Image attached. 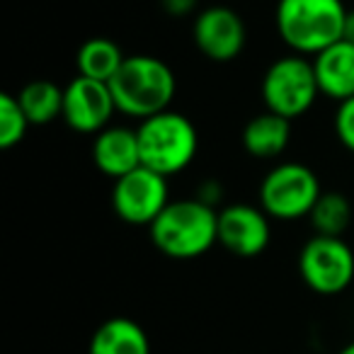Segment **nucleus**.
Segmentation results:
<instances>
[{"mask_svg":"<svg viewBox=\"0 0 354 354\" xmlns=\"http://www.w3.org/2000/svg\"><path fill=\"white\" fill-rule=\"evenodd\" d=\"M17 100L32 127H44L64 114V88L51 80H32L17 93Z\"/></svg>","mask_w":354,"mask_h":354,"instance_id":"nucleus-17","label":"nucleus"},{"mask_svg":"<svg viewBox=\"0 0 354 354\" xmlns=\"http://www.w3.org/2000/svg\"><path fill=\"white\" fill-rule=\"evenodd\" d=\"M30 127L32 124L27 119L25 109H22L20 100H17V95H0V148L10 151L17 143H22Z\"/></svg>","mask_w":354,"mask_h":354,"instance_id":"nucleus-19","label":"nucleus"},{"mask_svg":"<svg viewBox=\"0 0 354 354\" xmlns=\"http://www.w3.org/2000/svg\"><path fill=\"white\" fill-rule=\"evenodd\" d=\"M342 39H347V41H352V44H354V10H349V12H347V20H344Z\"/></svg>","mask_w":354,"mask_h":354,"instance_id":"nucleus-22","label":"nucleus"},{"mask_svg":"<svg viewBox=\"0 0 354 354\" xmlns=\"http://www.w3.org/2000/svg\"><path fill=\"white\" fill-rule=\"evenodd\" d=\"M192 39L209 61L228 64L245 49L248 30L233 8L212 6L197 12L192 22Z\"/></svg>","mask_w":354,"mask_h":354,"instance_id":"nucleus-9","label":"nucleus"},{"mask_svg":"<svg viewBox=\"0 0 354 354\" xmlns=\"http://www.w3.org/2000/svg\"><path fill=\"white\" fill-rule=\"evenodd\" d=\"M260 93L267 112L279 114L289 122L304 117L320 97L313 61L299 54L277 59L265 71Z\"/></svg>","mask_w":354,"mask_h":354,"instance_id":"nucleus-5","label":"nucleus"},{"mask_svg":"<svg viewBox=\"0 0 354 354\" xmlns=\"http://www.w3.org/2000/svg\"><path fill=\"white\" fill-rule=\"evenodd\" d=\"M272 241L270 216L262 207L231 204L218 212V245L236 257H257Z\"/></svg>","mask_w":354,"mask_h":354,"instance_id":"nucleus-11","label":"nucleus"},{"mask_svg":"<svg viewBox=\"0 0 354 354\" xmlns=\"http://www.w3.org/2000/svg\"><path fill=\"white\" fill-rule=\"evenodd\" d=\"M347 8L342 0H279L274 10L277 35L299 56H318L342 39Z\"/></svg>","mask_w":354,"mask_h":354,"instance_id":"nucleus-2","label":"nucleus"},{"mask_svg":"<svg viewBox=\"0 0 354 354\" xmlns=\"http://www.w3.org/2000/svg\"><path fill=\"white\" fill-rule=\"evenodd\" d=\"M117 112L129 119H143L170 109L177 93V78L172 68L158 56H127L122 68L109 80Z\"/></svg>","mask_w":354,"mask_h":354,"instance_id":"nucleus-1","label":"nucleus"},{"mask_svg":"<svg viewBox=\"0 0 354 354\" xmlns=\"http://www.w3.org/2000/svg\"><path fill=\"white\" fill-rule=\"evenodd\" d=\"M315 80L323 97H330L335 102L354 97V44L347 39L335 41L318 56H313Z\"/></svg>","mask_w":354,"mask_h":354,"instance_id":"nucleus-13","label":"nucleus"},{"mask_svg":"<svg viewBox=\"0 0 354 354\" xmlns=\"http://www.w3.org/2000/svg\"><path fill=\"white\" fill-rule=\"evenodd\" d=\"M112 114H117L109 83L75 75L64 88V122L75 133H95L109 127Z\"/></svg>","mask_w":354,"mask_h":354,"instance_id":"nucleus-10","label":"nucleus"},{"mask_svg":"<svg viewBox=\"0 0 354 354\" xmlns=\"http://www.w3.org/2000/svg\"><path fill=\"white\" fill-rule=\"evenodd\" d=\"M170 204L167 197V177L136 167L129 175L114 180L112 209L124 223L131 226H151Z\"/></svg>","mask_w":354,"mask_h":354,"instance_id":"nucleus-8","label":"nucleus"},{"mask_svg":"<svg viewBox=\"0 0 354 354\" xmlns=\"http://www.w3.org/2000/svg\"><path fill=\"white\" fill-rule=\"evenodd\" d=\"M124 59L117 41L107 39V37H93V39L83 41L75 54V68L78 75L90 80H100V83H109L122 68Z\"/></svg>","mask_w":354,"mask_h":354,"instance_id":"nucleus-16","label":"nucleus"},{"mask_svg":"<svg viewBox=\"0 0 354 354\" xmlns=\"http://www.w3.org/2000/svg\"><path fill=\"white\" fill-rule=\"evenodd\" d=\"M93 162L102 175L119 180L136 167H141V148H138V133L131 127L109 124L107 129L95 136L93 141Z\"/></svg>","mask_w":354,"mask_h":354,"instance_id":"nucleus-12","label":"nucleus"},{"mask_svg":"<svg viewBox=\"0 0 354 354\" xmlns=\"http://www.w3.org/2000/svg\"><path fill=\"white\" fill-rule=\"evenodd\" d=\"M136 133L138 148H141V165L167 180L187 170L197 158V127L183 112L165 109L160 114H153L138 122Z\"/></svg>","mask_w":354,"mask_h":354,"instance_id":"nucleus-4","label":"nucleus"},{"mask_svg":"<svg viewBox=\"0 0 354 354\" xmlns=\"http://www.w3.org/2000/svg\"><path fill=\"white\" fill-rule=\"evenodd\" d=\"M291 141V122L274 112L252 117L243 129V148L257 160H274Z\"/></svg>","mask_w":354,"mask_h":354,"instance_id":"nucleus-14","label":"nucleus"},{"mask_svg":"<svg viewBox=\"0 0 354 354\" xmlns=\"http://www.w3.org/2000/svg\"><path fill=\"white\" fill-rule=\"evenodd\" d=\"M299 274L315 294H342L354 281V250L342 238L313 236L301 248Z\"/></svg>","mask_w":354,"mask_h":354,"instance_id":"nucleus-7","label":"nucleus"},{"mask_svg":"<svg viewBox=\"0 0 354 354\" xmlns=\"http://www.w3.org/2000/svg\"><path fill=\"white\" fill-rule=\"evenodd\" d=\"M151 241L165 257L194 260L218 243V212L202 199H177L148 226Z\"/></svg>","mask_w":354,"mask_h":354,"instance_id":"nucleus-3","label":"nucleus"},{"mask_svg":"<svg viewBox=\"0 0 354 354\" xmlns=\"http://www.w3.org/2000/svg\"><path fill=\"white\" fill-rule=\"evenodd\" d=\"M335 133H337V141L349 153H354V97L337 104V112H335Z\"/></svg>","mask_w":354,"mask_h":354,"instance_id":"nucleus-20","label":"nucleus"},{"mask_svg":"<svg viewBox=\"0 0 354 354\" xmlns=\"http://www.w3.org/2000/svg\"><path fill=\"white\" fill-rule=\"evenodd\" d=\"M320 194V180L308 165L279 162L260 183V207L277 221H299L310 216Z\"/></svg>","mask_w":354,"mask_h":354,"instance_id":"nucleus-6","label":"nucleus"},{"mask_svg":"<svg viewBox=\"0 0 354 354\" xmlns=\"http://www.w3.org/2000/svg\"><path fill=\"white\" fill-rule=\"evenodd\" d=\"M197 3L199 0H162V8H165L167 15L185 17V15H192Z\"/></svg>","mask_w":354,"mask_h":354,"instance_id":"nucleus-21","label":"nucleus"},{"mask_svg":"<svg viewBox=\"0 0 354 354\" xmlns=\"http://www.w3.org/2000/svg\"><path fill=\"white\" fill-rule=\"evenodd\" d=\"M337 354H354V342H349L347 347H342V349H339Z\"/></svg>","mask_w":354,"mask_h":354,"instance_id":"nucleus-23","label":"nucleus"},{"mask_svg":"<svg viewBox=\"0 0 354 354\" xmlns=\"http://www.w3.org/2000/svg\"><path fill=\"white\" fill-rule=\"evenodd\" d=\"M88 354H151L148 335L131 318H109L90 337Z\"/></svg>","mask_w":354,"mask_h":354,"instance_id":"nucleus-15","label":"nucleus"},{"mask_svg":"<svg viewBox=\"0 0 354 354\" xmlns=\"http://www.w3.org/2000/svg\"><path fill=\"white\" fill-rule=\"evenodd\" d=\"M315 236L342 238L352 223V204L342 192H323L308 216Z\"/></svg>","mask_w":354,"mask_h":354,"instance_id":"nucleus-18","label":"nucleus"}]
</instances>
